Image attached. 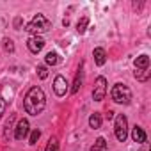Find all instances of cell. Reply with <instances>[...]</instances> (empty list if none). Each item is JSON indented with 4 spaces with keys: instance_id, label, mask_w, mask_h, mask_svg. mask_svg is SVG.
<instances>
[{
    "instance_id": "cell-1",
    "label": "cell",
    "mask_w": 151,
    "mask_h": 151,
    "mask_svg": "<svg viewBox=\"0 0 151 151\" xmlns=\"http://www.w3.org/2000/svg\"><path fill=\"white\" fill-rule=\"evenodd\" d=\"M46 105V96L43 93L41 87H32L29 89V93L25 94V100H23V107L27 110V114L30 116H37Z\"/></svg>"
},
{
    "instance_id": "cell-2",
    "label": "cell",
    "mask_w": 151,
    "mask_h": 151,
    "mask_svg": "<svg viewBox=\"0 0 151 151\" xmlns=\"http://www.w3.org/2000/svg\"><path fill=\"white\" fill-rule=\"evenodd\" d=\"M50 29H52V22L45 14H36L34 20L30 23H27V27H25V30L29 34H34V36H41V34L48 32Z\"/></svg>"
},
{
    "instance_id": "cell-3",
    "label": "cell",
    "mask_w": 151,
    "mask_h": 151,
    "mask_svg": "<svg viewBox=\"0 0 151 151\" xmlns=\"http://www.w3.org/2000/svg\"><path fill=\"white\" fill-rule=\"evenodd\" d=\"M110 96L116 103L119 105H128L132 101V91L124 86V84H116L110 91Z\"/></svg>"
},
{
    "instance_id": "cell-4",
    "label": "cell",
    "mask_w": 151,
    "mask_h": 151,
    "mask_svg": "<svg viewBox=\"0 0 151 151\" xmlns=\"http://www.w3.org/2000/svg\"><path fill=\"white\" fill-rule=\"evenodd\" d=\"M114 135L119 142H124L128 137V121L123 114L116 116V123H114Z\"/></svg>"
},
{
    "instance_id": "cell-5",
    "label": "cell",
    "mask_w": 151,
    "mask_h": 151,
    "mask_svg": "<svg viewBox=\"0 0 151 151\" xmlns=\"http://www.w3.org/2000/svg\"><path fill=\"white\" fill-rule=\"evenodd\" d=\"M107 94V78L105 77H98L94 82V89H93V98L94 101H101Z\"/></svg>"
},
{
    "instance_id": "cell-6",
    "label": "cell",
    "mask_w": 151,
    "mask_h": 151,
    "mask_svg": "<svg viewBox=\"0 0 151 151\" xmlns=\"http://www.w3.org/2000/svg\"><path fill=\"white\" fill-rule=\"evenodd\" d=\"M29 130H30L29 121H27V119H20V121H18V124H16V128H14V139L23 140V139L29 135Z\"/></svg>"
},
{
    "instance_id": "cell-7",
    "label": "cell",
    "mask_w": 151,
    "mask_h": 151,
    "mask_svg": "<svg viewBox=\"0 0 151 151\" xmlns=\"http://www.w3.org/2000/svg\"><path fill=\"white\" fill-rule=\"evenodd\" d=\"M53 91H55V94L57 96H66V93H68V82H66V78L62 77V75H59V77H55V82H53Z\"/></svg>"
},
{
    "instance_id": "cell-8",
    "label": "cell",
    "mask_w": 151,
    "mask_h": 151,
    "mask_svg": "<svg viewBox=\"0 0 151 151\" xmlns=\"http://www.w3.org/2000/svg\"><path fill=\"white\" fill-rule=\"evenodd\" d=\"M27 46L32 53H39L43 48H45V39L41 36H32L29 41H27Z\"/></svg>"
},
{
    "instance_id": "cell-9",
    "label": "cell",
    "mask_w": 151,
    "mask_h": 151,
    "mask_svg": "<svg viewBox=\"0 0 151 151\" xmlns=\"http://www.w3.org/2000/svg\"><path fill=\"white\" fill-rule=\"evenodd\" d=\"M132 139H133L137 144L146 142V132H144V128H140V126H133V130H132Z\"/></svg>"
},
{
    "instance_id": "cell-10",
    "label": "cell",
    "mask_w": 151,
    "mask_h": 151,
    "mask_svg": "<svg viewBox=\"0 0 151 151\" xmlns=\"http://www.w3.org/2000/svg\"><path fill=\"white\" fill-rule=\"evenodd\" d=\"M93 55H94V62H96L98 66H103V64L107 62V53H105L103 48H94Z\"/></svg>"
},
{
    "instance_id": "cell-11",
    "label": "cell",
    "mask_w": 151,
    "mask_h": 151,
    "mask_svg": "<svg viewBox=\"0 0 151 151\" xmlns=\"http://www.w3.org/2000/svg\"><path fill=\"white\" fill-rule=\"evenodd\" d=\"M133 64H135V69H149V57L147 55H139L133 60Z\"/></svg>"
},
{
    "instance_id": "cell-12",
    "label": "cell",
    "mask_w": 151,
    "mask_h": 151,
    "mask_svg": "<svg viewBox=\"0 0 151 151\" xmlns=\"http://www.w3.org/2000/svg\"><path fill=\"white\" fill-rule=\"evenodd\" d=\"M82 80H84V71H82V68L77 71V75H75V82H73V87H71V93L75 94V93H78V89L82 87Z\"/></svg>"
},
{
    "instance_id": "cell-13",
    "label": "cell",
    "mask_w": 151,
    "mask_h": 151,
    "mask_svg": "<svg viewBox=\"0 0 151 151\" xmlns=\"http://www.w3.org/2000/svg\"><path fill=\"white\" fill-rule=\"evenodd\" d=\"M101 121H103V119H101V114H100V112H94V114L89 117V126L94 128V130H98V128L101 126Z\"/></svg>"
},
{
    "instance_id": "cell-14",
    "label": "cell",
    "mask_w": 151,
    "mask_h": 151,
    "mask_svg": "<svg viewBox=\"0 0 151 151\" xmlns=\"http://www.w3.org/2000/svg\"><path fill=\"white\" fill-rule=\"evenodd\" d=\"M103 149H107V140H105L103 137H98V139H96V142L93 144L91 151H103Z\"/></svg>"
},
{
    "instance_id": "cell-15",
    "label": "cell",
    "mask_w": 151,
    "mask_h": 151,
    "mask_svg": "<svg viewBox=\"0 0 151 151\" xmlns=\"http://www.w3.org/2000/svg\"><path fill=\"white\" fill-rule=\"evenodd\" d=\"M149 75H151L149 69H135V78L140 80V82H146L149 78Z\"/></svg>"
},
{
    "instance_id": "cell-16",
    "label": "cell",
    "mask_w": 151,
    "mask_h": 151,
    "mask_svg": "<svg viewBox=\"0 0 151 151\" xmlns=\"http://www.w3.org/2000/svg\"><path fill=\"white\" fill-rule=\"evenodd\" d=\"M87 25H89V16H84V18L77 23V30H78V34H84V32L87 30Z\"/></svg>"
},
{
    "instance_id": "cell-17",
    "label": "cell",
    "mask_w": 151,
    "mask_h": 151,
    "mask_svg": "<svg viewBox=\"0 0 151 151\" xmlns=\"http://www.w3.org/2000/svg\"><path fill=\"white\" fill-rule=\"evenodd\" d=\"M45 60H46V64H48V66H55V64L59 62V55H57L55 52H48V53H46V57H45Z\"/></svg>"
},
{
    "instance_id": "cell-18",
    "label": "cell",
    "mask_w": 151,
    "mask_h": 151,
    "mask_svg": "<svg viewBox=\"0 0 151 151\" xmlns=\"http://www.w3.org/2000/svg\"><path fill=\"white\" fill-rule=\"evenodd\" d=\"M46 151H59V142H57V139H50V140H48Z\"/></svg>"
},
{
    "instance_id": "cell-19",
    "label": "cell",
    "mask_w": 151,
    "mask_h": 151,
    "mask_svg": "<svg viewBox=\"0 0 151 151\" xmlns=\"http://www.w3.org/2000/svg\"><path fill=\"white\" fill-rule=\"evenodd\" d=\"M39 137H41V132H39V130H34V132L30 133V137H29V144H32V146H34V144L39 140Z\"/></svg>"
},
{
    "instance_id": "cell-20",
    "label": "cell",
    "mask_w": 151,
    "mask_h": 151,
    "mask_svg": "<svg viewBox=\"0 0 151 151\" xmlns=\"http://www.w3.org/2000/svg\"><path fill=\"white\" fill-rule=\"evenodd\" d=\"M37 75H39L41 80H45V78L48 77V69H46V66H37Z\"/></svg>"
},
{
    "instance_id": "cell-21",
    "label": "cell",
    "mask_w": 151,
    "mask_h": 151,
    "mask_svg": "<svg viewBox=\"0 0 151 151\" xmlns=\"http://www.w3.org/2000/svg\"><path fill=\"white\" fill-rule=\"evenodd\" d=\"M6 107H7V101L0 96V119H2V116H4V112H6Z\"/></svg>"
},
{
    "instance_id": "cell-22",
    "label": "cell",
    "mask_w": 151,
    "mask_h": 151,
    "mask_svg": "<svg viewBox=\"0 0 151 151\" xmlns=\"http://www.w3.org/2000/svg\"><path fill=\"white\" fill-rule=\"evenodd\" d=\"M6 50H7V52H13V50H14V45H13L11 39H6Z\"/></svg>"
},
{
    "instance_id": "cell-23",
    "label": "cell",
    "mask_w": 151,
    "mask_h": 151,
    "mask_svg": "<svg viewBox=\"0 0 151 151\" xmlns=\"http://www.w3.org/2000/svg\"><path fill=\"white\" fill-rule=\"evenodd\" d=\"M114 117V112L112 110H109V114H107V119H112Z\"/></svg>"
}]
</instances>
